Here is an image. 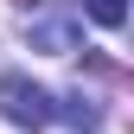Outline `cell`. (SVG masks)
Masks as SVG:
<instances>
[{"label": "cell", "instance_id": "6da1fadb", "mask_svg": "<svg viewBox=\"0 0 134 134\" xmlns=\"http://www.w3.org/2000/svg\"><path fill=\"white\" fill-rule=\"evenodd\" d=\"M0 109H7V121H19V128H45L58 115L51 96H45L32 77H7V83H0Z\"/></svg>", "mask_w": 134, "mask_h": 134}, {"label": "cell", "instance_id": "7a4b0ae2", "mask_svg": "<svg viewBox=\"0 0 134 134\" xmlns=\"http://www.w3.org/2000/svg\"><path fill=\"white\" fill-rule=\"evenodd\" d=\"M83 13H90L96 26H121L128 19V0H83Z\"/></svg>", "mask_w": 134, "mask_h": 134}]
</instances>
